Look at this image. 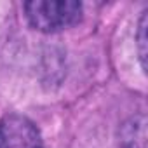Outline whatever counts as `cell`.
Returning <instances> with one entry per match:
<instances>
[{
  "label": "cell",
  "instance_id": "cell-1",
  "mask_svg": "<svg viewBox=\"0 0 148 148\" xmlns=\"http://www.w3.org/2000/svg\"><path fill=\"white\" fill-rule=\"evenodd\" d=\"M25 16L35 30L56 33L80 21L82 4L77 0H32L25 4Z\"/></svg>",
  "mask_w": 148,
  "mask_h": 148
},
{
  "label": "cell",
  "instance_id": "cell-2",
  "mask_svg": "<svg viewBox=\"0 0 148 148\" xmlns=\"http://www.w3.org/2000/svg\"><path fill=\"white\" fill-rule=\"evenodd\" d=\"M0 148H44L38 127L21 113H9L0 120Z\"/></svg>",
  "mask_w": 148,
  "mask_h": 148
},
{
  "label": "cell",
  "instance_id": "cell-3",
  "mask_svg": "<svg viewBox=\"0 0 148 148\" xmlns=\"http://www.w3.org/2000/svg\"><path fill=\"white\" fill-rule=\"evenodd\" d=\"M145 136V115H138L129 119L120 132V148H138L136 138Z\"/></svg>",
  "mask_w": 148,
  "mask_h": 148
},
{
  "label": "cell",
  "instance_id": "cell-4",
  "mask_svg": "<svg viewBox=\"0 0 148 148\" xmlns=\"http://www.w3.org/2000/svg\"><path fill=\"white\" fill-rule=\"evenodd\" d=\"M146 11L143 12L141 19H139V26H138V47H139V59H141V66L146 68L145 61H146Z\"/></svg>",
  "mask_w": 148,
  "mask_h": 148
}]
</instances>
